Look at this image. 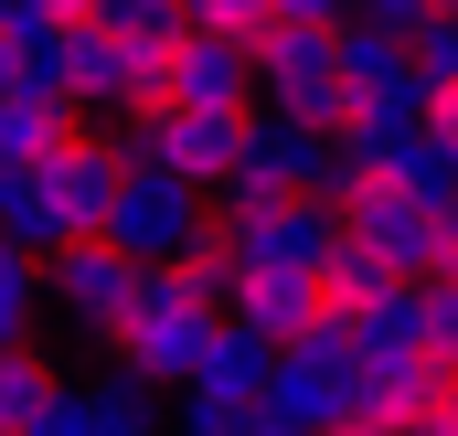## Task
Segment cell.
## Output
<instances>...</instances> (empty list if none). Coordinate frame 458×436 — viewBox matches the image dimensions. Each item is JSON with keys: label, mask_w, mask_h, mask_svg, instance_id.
I'll return each instance as SVG.
<instances>
[{"label": "cell", "mask_w": 458, "mask_h": 436, "mask_svg": "<svg viewBox=\"0 0 458 436\" xmlns=\"http://www.w3.org/2000/svg\"><path fill=\"white\" fill-rule=\"evenodd\" d=\"M225 340V288L214 277H192V266H139V298H128V320L97 340V362L128 373V383H203V351Z\"/></svg>", "instance_id": "1"}, {"label": "cell", "mask_w": 458, "mask_h": 436, "mask_svg": "<svg viewBox=\"0 0 458 436\" xmlns=\"http://www.w3.org/2000/svg\"><path fill=\"white\" fill-rule=\"evenodd\" d=\"M117 192H128V160H117L107 138H75V149H54L43 171H0V245L64 256V245L107 234Z\"/></svg>", "instance_id": "2"}, {"label": "cell", "mask_w": 458, "mask_h": 436, "mask_svg": "<svg viewBox=\"0 0 458 436\" xmlns=\"http://www.w3.org/2000/svg\"><path fill=\"white\" fill-rule=\"evenodd\" d=\"M214 203H225V223L277 214V203H331L342 214V138H320L299 117H245V160Z\"/></svg>", "instance_id": "3"}, {"label": "cell", "mask_w": 458, "mask_h": 436, "mask_svg": "<svg viewBox=\"0 0 458 436\" xmlns=\"http://www.w3.org/2000/svg\"><path fill=\"white\" fill-rule=\"evenodd\" d=\"M256 117H299L320 138L352 128V86H342V32H310V21H277L256 43Z\"/></svg>", "instance_id": "4"}, {"label": "cell", "mask_w": 458, "mask_h": 436, "mask_svg": "<svg viewBox=\"0 0 458 436\" xmlns=\"http://www.w3.org/2000/svg\"><path fill=\"white\" fill-rule=\"evenodd\" d=\"M203 234H214V192H203V181H182V171H128V192H117V214H107V245L128 266H192Z\"/></svg>", "instance_id": "5"}, {"label": "cell", "mask_w": 458, "mask_h": 436, "mask_svg": "<svg viewBox=\"0 0 458 436\" xmlns=\"http://www.w3.org/2000/svg\"><path fill=\"white\" fill-rule=\"evenodd\" d=\"M117 160H128V171H182V181L225 192L234 160H245V117H192V107L128 117V128H117Z\"/></svg>", "instance_id": "6"}, {"label": "cell", "mask_w": 458, "mask_h": 436, "mask_svg": "<svg viewBox=\"0 0 458 436\" xmlns=\"http://www.w3.org/2000/svg\"><path fill=\"white\" fill-rule=\"evenodd\" d=\"M342 234H352V223L331 214V203H277V214H245V223H225L234 277H331Z\"/></svg>", "instance_id": "7"}, {"label": "cell", "mask_w": 458, "mask_h": 436, "mask_svg": "<svg viewBox=\"0 0 458 436\" xmlns=\"http://www.w3.org/2000/svg\"><path fill=\"white\" fill-rule=\"evenodd\" d=\"M43 298L64 309V320L86 330V340H107L128 320V298H139V266L117 256L107 234H86V245H64V256H43Z\"/></svg>", "instance_id": "8"}, {"label": "cell", "mask_w": 458, "mask_h": 436, "mask_svg": "<svg viewBox=\"0 0 458 436\" xmlns=\"http://www.w3.org/2000/svg\"><path fill=\"white\" fill-rule=\"evenodd\" d=\"M245 96H256V54H245V43L192 32V43L171 54V107H192V117H256Z\"/></svg>", "instance_id": "9"}, {"label": "cell", "mask_w": 458, "mask_h": 436, "mask_svg": "<svg viewBox=\"0 0 458 436\" xmlns=\"http://www.w3.org/2000/svg\"><path fill=\"white\" fill-rule=\"evenodd\" d=\"M267 415L277 426H299V436H331V426H352L362 415V373H331V362H277V383H267Z\"/></svg>", "instance_id": "10"}, {"label": "cell", "mask_w": 458, "mask_h": 436, "mask_svg": "<svg viewBox=\"0 0 458 436\" xmlns=\"http://www.w3.org/2000/svg\"><path fill=\"white\" fill-rule=\"evenodd\" d=\"M225 320L234 330H256V340H310V330L331 320V288L320 277H234V298H225Z\"/></svg>", "instance_id": "11"}, {"label": "cell", "mask_w": 458, "mask_h": 436, "mask_svg": "<svg viewBox=\"0 0 458 436\" xmlns=\"http://www.w3.org/2000/svg\"><path fill=\"white\" fill-rule=\"evenodd\" d=\"M448 373L437 351H394V362H362V426H416V415H437L448 405Z\"/></svg>", "instance_id": "12"}, {"label": "cell", "mask_w": 458, "mask_h": 436, "mask_svg": "<svg viewBox=\"0 0 458 436\" xmlns=\"http://www.w3.org/2000/svg\"><path fill=\"white\" fill-rule=\"evenodd\" d=\"M277 362H288L277 340H256V330H234V320H225V340L203 351V383H192V394H203V405H225V415H267Z\"/></svg>", "instance_id": "13"}, {"label": "cell", "mask_w": 458, "mask_h": 436, "mask_svg": "<svg viewBox=\"0 0 458 436\" xmlns=\"http://www.w3.org/2000/svg\"><path fill=\"white\" fill-rule=\"evenodd\" d=\"M342 86H352V107L405 96V86H416V43L384 32V21H342Z\"/></svg>", "instance_id": "14"}, {"label": "cell", "mask_w": 458, "mask_h": 436, "mask_svg": "<svg viewBox=\"0 0 458 436\" xmlns=\"http://www.w3.org/2000/svg\"><path fill=\"white\" fill-rule=\"evenodd\" d=\"M86 128H75V107H32V96H11L0 107V171H43L54 149H75Z\"/></svg>", "instance_id": "15"}, {"label": "cell", "mask_w": 458, "mask_h": 436, "mask_svg": "<svg viewBox=\"0 0 458 436\" xmlns=\"http://www.w3.org/2000/svg\"><path fill=\"white\" fill-rule=\"evenodd\" d=\"M54 405H64V373L43 351H0V436H32Z\"/></svg>", "instance_id": "16"}, {"label": "cell", "mask_w": 458, "mask_h": 436, "mask_svg": "<svg viewBox=\"0 0 458 436\" xmlns=\"http://www.w3.org/2000/svg\"><path fill=\"white\" fill-rule=\"evenodd\" d=\"M320 288H331V309H342V320H362V309H384L405 277H394V266H384L362 234H342V256H331V277H320Z\"/></svg>", "instance_id": "17"}, {"label": "cell", "mask_w": 458, "mask_h": 436, "mask_svg": "<svg viewBox=\"0 0 458 436\" xmlns=\"http://www.w3.org/2000/svg\"><path fill=\"white\" fill-rule=\"evenodd\" d=\"M54 298H43V256H21V245H0V351H32V320H43Z\"/></svg>", "instance_id": "18"}, {"label": "cell", "mask_w": 458, "mask_h": 436, "mask_svg": "<svg viewBox=\"0 0 458 436\" xmlns=\"http://www.w3.org/2000/svg\"><path fill=\"white\" fill-rule=\"evenodd\" d=\"M86 415H97V436H160V415H149V383H128V373H86Z\"/></svg>", "instance_id": "19"}, {"label": "cell", "mask_w": 458, "mask_h": 436, "mask_svg": "<svg viewBox=\"0 0 458 436\" xmlns=\"http://www.w3.org/2000/svg\"><path fill=\"white\" fill-rule=\"evenodd\" d=\"M362 351H373V362H394V351H437V340H427V288H394L384 309H362Z\"/></svg>", "instance_id": "20"}, {"label": "cell", "mask_w": 458, "mask_h": 436, "mask_svg": "<svg viewBox=\"0 0 458 436\" xmlns=\"http://www.w3.org/2000/svg\"><path fill=\"white\" fill-rule=\"evenodd\" d=\"M182 21H192V32H225V43L256 54V43L277 32V0H182Z\"/></svg>", "instance_id": "21"}, {"label": "cell", "mask_w": 458, "mask_h": 436, "mask_svg": "<svg viewBox=\"0 0 458 436\" xmlns=\"http://www.w3.org/2000/svg\"><path fill=\"white\" fill-rule=\"evenodd\" d=\"M394 192H416L427 214H448V223H458V149H448V138H427V149L394 171Z\"/></svg>", "instance_id": "22"}, {"label": "cell", "mask_w": 458, "mask_h": 436, "mask_svg": "<svg viewBox=\"0 0 458 436\" xmlns=\"http://www.w3.org/2000/svg\"><path fill=\"white\" fill-rule=\"evenodd\" d=\"M416 75H427L437 96H458V11H437V21L416 32Z\"/></svg>", "instance_id": "23"}, {"label": "cell", "mask_w": 458, "mask_h": 436, "mask_svg": "<svg viewBox=\"0 0 458 436\" xmlns=\"http://www.w3.org/2000/svg\"><path fill=\"white\" fill-rule=\"evenodd\" d=\"M427 340H437V362H458V277L427 288Z\"/></svg>", "instance_id": "24"}, {"label": "cell", "mask_w": 458, "mask_h": 436, "mask_svg": "<svg viewBox=\"0 0 458 436\" xmlns=\"http://www.w3.org/2000/svg\"><path fill=\"white\" fill-rule=\"evenodd\" d=\"M277 21H310V32H342V21H362V0H277Z\"/></svg>", "instance_id": "25"}, {"label": "cell", "mask_w": 458, "mask_h": 436, "mask_svg": "<svg viewBox=\"0 0 458 436\" xmlns=\"http://www.w3.org/2000/svg\"><path fill=\"white\" fill-rule=\"evenodd\" d=\"M32 436H97V415H86V383H64V405H54Z\"/></svg>", "instance_id": "26"}, {"label": "cell", "mask_w": 458, "mask_h": 436, "mask_svg": "<svg viewBox=\"0 0 458 436\" xmlns=\"http://www.w3.org/2000/svg\"><path fill=\"white\" fill-rule=\"evenodd\" d=\"M32 11H43L54 32H75V21H97V0H32Z\"/></svg>", "instance_id": "27"}, {"label": "cell", "mask_w": 458, "mask_h": 436, "mask_svg": "<svg viewBox=\"0 0 458 436\" xmlns=\"http://www.w3.org/2000/svg\"><path fill=\"white\" fill-rule=\"evenodd\" d=\"M21 96V43H0V107Z\"/></svg>", "instance_id": "28"}, {"label": "cell", "mask_w": 458, "mask_h": 436, "mask_svg": "<svg viewBox=\"0 0 458 436\" xmlns=\"http://www.w3.org/2000/svg\"><path fill=\"white\" fill-rule=\"evenodd\" d=\"M437 138H448V149H458V96H437Z\"/></svg>", "instance_id": "29"}, {"label": "cell", "mask_w": 458, "mask_h": 436, "mask_svg": "<svg viewBox=\"0 0 458 436\" xmlns=\"http://www.w3.org/2000/svg\"><path fill=\"white\" fill-rule=\"evenodd\" d=\"M245 436H299V426H277V415H256V426H245Z\"/></svg>", "instance_id": "30"}, {"label": "cell", "mask_w": 458, "mask_h": 436, "mask_svg": "<svg viewBox=\"0 0 458 436\" xmlns=\"http://www.w3.org/2000/svg\"><path fill=\"white\" fill-rule=\"evenodd\" d=\"M331 436H394V426H362V415H352V426H331Z\"/></svg>", "instance_id": "31"}]
</instances>
